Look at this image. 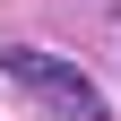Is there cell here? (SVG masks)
<instances>
[{"instance_id": "6da1fadb", "label": "cell", "mask_w": 121, "mask_h": 121, "mask_svg": "<svg viewBox=\"0 0 121 121\" xmlns=\"http://www.w3.org/2000/svg\"><path fill=\"white\" fill-rule=\"evenodd\" d=\"M0 78H17L26 95H43L52 112H69V121H112V104H104V86L86 78L78 60L43 52V43H9V52H0Z\"/></svg>"}]
</instances>
